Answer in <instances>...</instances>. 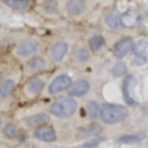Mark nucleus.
I'll return each instance as SVG.
<instances>
[{
    "mask_svg": "<svg viewBox=\"0 0 148 148\" xmlns=\"http://www.w3.org/2000/svg\"><path fill=\"white\" fill-rule=\"evenodd\" d=\"M40 49V42L35 37L22 38L11 48V55L16 60L25 62L37 56Z\"/></svg>",
    "mask_w": 148,
    "mask_h": 148,
    "instance_id": "obj_1",
    "label": "nucleus"
},
{
    "mask_svg": "<svg viewBox=\"0 0 148 148\" xmlns=\"http://www.w3.org/2000/svg\"><path fill=\"white\" fill-rule=\"evenodd\" d=\"M77 101L69 96H61L56 99L49 106V111L57 118H69L76 112Z\"/></svg>",
    "mask_w": 148,
    "mask_h": 148,
    "instance_id": "obj_2",
    "label": "nucleus"
},
{
    "mask_svg": "<svg viewBox=\"0 0 148 148\" xmlns=\"http://www.w3.org/2000/svg\"><path fill=\"white\" fill-rule=\"evenodd\" d=\"M21 79L23 80L21 69L5 74L0 82V100H8L13 96L18 89V84Z\"/></svg>",
    "mask_w": 148,
    "mask_h": 148,
    "instance_id": "obj_3",
    "label": "nucleus"
},
{
    "mask_svg": "<svg viewBox=\"0 0 148 148\" xmlns=\"http://www.w3.org/2000/svg\"><path fill=\"white\" fill-rule=\"evenodd\" d=\"M45 83V79L38 75L25 79V82L20 89V97L21 101H30L34 99L43 91Z\"/></svg>",
    "mask_w": 148,
    "mask_h": 148,
    "instance_id": "obj_4",
    "label": "nucleus"
},
{
    "mask_svg": "<svg viewBox=\"0 0 148 148\" xmlns=\"http://www.w3.org/2000/svg\"><path fill=\"white\" fill-rule=\"evenodd\" d=\"M128 115V108L121 105L105 104L100 110V117L106 124H115L122 121Z\"/></svg>",
    "mask_w": 148,
    "mask_h": 148,
    "instance_id": "obj_5",
    "label": "nucleus"
},
{
    "mask_svg": "<svg viewBox=\"0 0 148 148\" xmlns=\"http://www.w3.org/2000/svg\"><path fill=\"white\" fill-rule=\"evenodd\" d=\"M46 66V61L45 58L35 56L30 59L26 60L21 69L22 73V78L27 79L32 76L38 75L42 71H45Z\"/></svg>",
    "mask_w": 148,
    "mask_h": 148,
    "instance_id": "obj_6",
    "label": "nucleus"
},
{
    "mask_svg": "<svg viewBox=\"0 0 148 148\" xmlns=\"http://www.w3.org/2000/svg\"><path fill=\"white\" fill-rule=\"evenodd\" d=\"M49 116L44 112L34 113L31 114L26 117H23L18 119V124L21 126L27 128V129H32L34 130L43 125H46L49 122Z\"/></svg>",
    "mask_w": 148,
    "mask_h": 148,
    "instance_id": "obj_7",
    "label": "nucleus"
},
{
    "mask_svg": "<svg viewBox=\"0 0 148 148\" xmlns=\"http://www.w3.org/2000/svg\"><path fill=\"white\" fill-rule=\"evenodd\" d=\"M142 21V14L136 9L129 8L119 14L120 26L127 28V29H133V28L138 27L139 25H141Z\"/></svg>",
    "mask_w": 148,
    "mask_h": 148,
    "instance_id": "obj_8",
    "label": "nucleus"
},
{
    "mask_svg": "<svg viewBox=\"0 0 148 148\" xmlns=\"http://www.w3.org/2000/svg\"><path fill=\"white\" fill-rule=\"evenodd\" d=\"M72 80L68 74H60L50 82L48 86V92L50 95H57L60 92L68 90L71 85Z\"/></svg>",
    "mask_w": 148,
    "mask_h": 148,
    "instance_id": "obj_9",
    "label": "nucleus"
},
{
    "mask_svg": "<svg viewBox=\"0 0 148 148\" xmlns=\"http://www.w3.org/2000/svg\"><path fill=\"white\" fill-rule=\"evenodd\" d=\"M132 54L134 55V64L138 66L145 64L147 61V41L146 39H140L133 42L132 47Z\"/></svg>",
    "mask_w": 148,
    "mask_h": 148,
    "instance_id": "obj_10",
    "label": "nucleus"
},
{
    "mask_svg": "<svg viewBox=\"0 0 148 148\" xmlns=\"http://www.w3.org/2000/svg\"><path fill=\"white\" fill-rule=\"evenodd\" d=\"M87 8L85 0H68L65 5V10L69 17L77 18L84 14Z\"/></svg>",
    "mask_w": 148,
    "mask_h": 148,
    "instance_id": "obj_11",
    "label": "nucleus"
},
{
    "mask_svg": "<svg viewBox=\"0 0 148 148\" xmlns=\"http://www.w3.org/2000/svg\"><path fill=\"white\" fill-rule=\"evenodd\" d=\"M32 136L35 140L45 143H52L57 139V134H56L54 129L52 127L46 126V125H43V126L34 129Z\"/></svg>",
    "mask_w": 148,
    "mask_h": 148,
    "instance_id": "obj_12",
    "label": "nucleus"
},
{
    "mask_svg": "<svg viewBox=\"0 0 148 148\" xmlns=\"http://www.w3.org/2000/svg\"><path fill=\"white\" fill-rule=\"evenodd\" d=\"M132 45H133V40L132 37L125 36L123 38H121L114 46L113 53L115 55V57L119 59L123 58L132 50Z\"/></svg>",
    "mask_w": 148,
    "mask_h": 148,
    "instance_id": "obj_13",
    "label": "nucleus"
},
{
    "mask_svg": "<svg viewBox=\"0 0 148 148\" xmlns=\"http://www.w3.org/2000/svg\"><path fill=\"white\" fill-rule=\"evenodd\" d=\"M90 83L85 79H80V80L76 81L75 82L71 83V85L69 88L68 94L69 96L74 97H81L85 95L90 90Z\"/></svg>",
    "mask_w": 148,
    "mask_h": 148,
    "instance_id": "obj_14",
    "label": "nucleus"
},
{
    "mask_svg": "<svg viewBox=\"0 0 148 148\" xmlns=\"http://www.w3.org/2000/svg\"><path fill=\"white\" fill-rule=\"evenodd\" d=\"M20 133L21 125L18 124V122L7 119L2 129V135L8 140H14L20 136Z\"/></svg>",
    "mask_w": 148,
    "mask_h": 148,
    "instance_id": "obj_15",
    "label": "nucleus"
},
{
    "mask_svg": "<svg viewBox=\"0 0 148 148\" xmlns=\"http://www.w3.org/2000/svg\"><path fill=\"white\" fill-rule=\"evenodd\" d=\"M68 50H69L68 43H66L65 41H58L57 43H55L52 47H51L50 56L54 61L60 62L62 61L65 56L67 55Z\"/></svg>",
    "mask_w": 148,
    "mask_h": 148,
    "instance_id": "obj_16",
    "label": "nucleus"
},
{
    "mask_svg": "<svg viewBox=\"0 0 148 148\" xmlns=\"http://www.w3.org/2000/svg\"><path fill=\"white\" fill-rule=\"evenodd\" d=\"M5 7L18 12H25L32 7L31 0H0Z\"/></svg>",
    "mask_w": 148,
    "mask_h": 148,
    "instance_id": "obj_17",
    "label": "nucleus"
},
{
    "mask_svg": "<svg viewBox=\"0 0 148 148\" xmlns=\"http://www.w3.org/2000/svg\"><path fill=\"white\" fill-rule=\"evenodd\" d=\"M119 12L116 8H111L105 17V23L110 30L117 31L120 27Z\"/></svg>",
    "mask_w": 148,
    "mask_h": 148,
    "instance_id": "obj_18",
    "label": "nucleus"
},
{
    "mask_svg": "<svg viewBox=\"0 0 148 148\" xmlns=\"http://www.w3.org/2000/svg\"><path fill=\"white\" fill-rule=\"evenodd\" d=\"M133 82H134V78H133L132 75H127L126 78L124 79V82H123V89H122V91H123L124 100L130 106L136 105L135 100H134V98L131 95V92H130Z\"/></svg>",
    "mask_w": 148,
    "mask_h": 148,
    "instance_id": "obj_19",
    "label": "nucleus"
},
{
    "mask_svg": "<svg viewBox=\"0 0 148 148\" xmlns=\"http://www.w3.org/2000/svg\"><path fill=\"white\" fill-rule=\"evenodd\" d=\"M103 131V127L101 126L100 124H92L89 127L82 129V131L78 133V138L79 139H88L91 137H94L100 134Z\"/></svg>",
    "mask_w": 148,
    "mask_h": 148,
    "instance_id": "obj_20",
    "label": "nucleus"
},
{
    "mask_svg": "<svg viewBox=\"0 0 148 148\" xmlns=\"http://www.w3.org/2000/svg\"><path fill=\"white\" fill-rule=\"evenodd\" d=\"M100 106L95 100H89L86 103V113L90 119H96L100 116Z\"/></svg>",
    "mask_w": 148,
    "mask_h": 148,
    "instance_id": "obj_21",
    "label": "nucleus"
},
{
    "mask_svg": "<svg viewBox=\"0 0 148 148\" xmlns=\"http://www.w3.org/2000/svg\"><path fill=\"white\" fill-rule=\"evenodd\" d=\"M146 138L145 133H134V134H128V135H123L118 138V142L121 143H136L143 142Z\"/></svg>",
    "mask_w": 148,
    "mask_h": 148,
    "instance_id": "obj_22",
    "label": "nucleus"
},
{
    "mask_svg": "<svg viewBox=\"0 0 148 148\" xmlns=\"http://www.w3.org/2000/svg\"><path fill=\"white\" fill-rule=\"evenodd\" d=\"M43 11L49 15H55L59 10V4L58 0H44L42 3Z\"/></svg>",
    "mask_w": 148,
    "mask_h": 148,
    "instance_id": "obj_23",
    "label": "nucleus"
},
{
    "mask_svg": "<svg viewBox=\"0 0 148 148\" xmlns=\"http://www.w3.org/2000/svg\"><path fill=\"white\" fill-rule=\"evenodd\" d=\"M73 58L76 62L80 63V64H83L87 62L90 58V52L86 47H83V46H81V47H78L73 53Z\"/></svg>",
    "mask_w": 148,
    "mask_h": 148,
    "instance_id": "obj_24",
    "label": "nucleus"
},
{
    "mask_svg": "<svg viewBox=\"0 0 148 148\" xmlns=\"http://www.w3.org/2000/svg\"><path fill=\"white\" fill-rule=\"evenodd\" d=\"M88 44L92 52H97L105 45V38L101 34H95L90 37V39L88 40Z\"/></svg>",
    "mask_w": 148,
    "mask_h": 148,
    "instance_id": "obj_25",
    "label": "nucleus"
},
{
    "mask_svg": "<svg viewBox=\"0 0 148 148\" xmlns=\"http://www.w3.org/2000/svg\"><path fill=\"white\" fill-rule=\"evenodd\" d=\"M127 66L123 62H117L115 64L114 68L112 69V72L114 74V76L119 77L122 76L124 74H126L127 72Z\"/></svg>",
    "mask_w": 148,
    "mask_h": 148,
    "instance_id": "obj_26",
    "label": "nucleus"
},
{
    "mask_svg": "<svg viewBox=\"0 0 148 148\" xmlns=\"http://www.w3.org/2000/svg\"><path fill=\"white\" fill-rule=\"evenodd\" d=\"M101 142H102V139H96V140H92L90 142L86 143L85 145H84V146H89V147L96 146V145H98Z\"/></svg>",
    "mask_w": 148,
    "mask_h": 148,
    "instance_id": "obj_27",
    "label": "nucleus"
},
{
    "mask_svg": "<svg viewBox=\"0 0 148 148\" xmlns=\"http://www.w3.org/2000/svg\"><path fill=\"white\" fill-rule=\"evenodd\" d=\"M6 119H5V117L2 115V114H0V135L2 134V129H3V126H4V124L5 122H6Z\"/></svg>",
    "mask_w": 148,
    "mask_h": 148,
    "instance_id": "obj_28",
    "label": "nucleus"
},
{
    "mask_svg": "<svg viewBox=\"0 0 148 148\" xmlns=\"http://www.w3.org/2000/svg\"><path fill=\"white\" fill-rule=\"evenodd\" d=\"M5 71H3V69L0 67V82H1V81H2V79L4 78V76H5Z\"/></svg>",
    "mask_w": 148,
    "mask_h": 148,
    "instance_id": "obj_29",
    "label": "nucleus"
}]
</instances>
